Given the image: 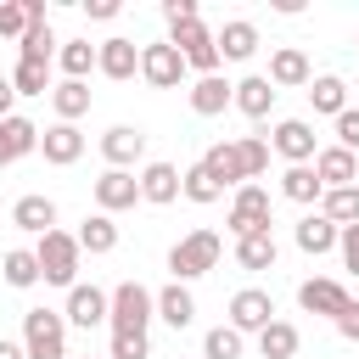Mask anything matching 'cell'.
Here are the masks:
<instances>
[{
    "label": "cell",
    "mask_w": 359,
    "mask_h": 359,
    "mask_svg": "<svg viewBox=\"0 0 359 359\" xmlns=\"http://www.w3.org/2000/svg\"><path fill=\"white\" fill-rule=\"evenodd\" d=\"M337 146H342V151H359V107H348V112L337 118Z\"/></svg>",
    "instance_id": "obj_40"
},
{
    "label": "cell",
    "mask_w": 359,
    "mask_h": 359,
    "mask_svg": "<svg viewBox=\"0 0 359 359\" xmlns=\"http://www.w3.org/2000/svg\"><path fill=\"white\" fill-rule=\"evenodd\" d=\"M297 342H303V337H297L292 320H269V325L258 331V353H264V359H292Z\"/></svg>",
    "instance_id": "obj_30"
},
{
    "label": "cell",
    "mask_w": 359,
    "mask_h": 359,
    "mask_svg": "<svg viewBox=\"0 0 359 359\" xmlns=\"http://www.w3.org/2000/svg\"><path fill=\"white\" fill-rule=\"evenodd\" d=\"M0 275H6V286H17V292H28V286H39V280H45V275H39L34 247H11V252L0 258Z\"/></svg>",
    "instance_id": "obj_28"
},
{
    "label": "cell",
    "mask_w": 359,
    "mask_h": 359,
    "mask_svg": "<svg viewBox=\"0 0 359 359\" xmlns=\"http://www.w3.org/2000/svg\"><path fill=\"white\" fill-rule=\"evenodd\" d=\"M314 174H320V185H325V191L359 185V157H353V151H342V146H325V151L314 157Z\"/></svg>",
    "instance_id": "obj_17"
},
{
    "label": "cell",
    "mask_w": 359,
    "mask_h": 359,
    "mask_svg": "<svg viewBox=\"0 0 359 359\" xmlns=\"http://www.w3.org/2000/svg\"><path fill=\"white\" fill-rule=\"evenodd\" d=\"M95 73H107L112 84L135 79V73H140V45H135V39H123V34L101 39V45H95Z\"/></svg>",
    "instance_id": "obj_8"
},
{
    "label": "cell",
    "mask_w": 359,
    "mask_h": 359,
    "mask_svg": "<svg viewBox=\"0 0 359 359\" xmlns=\"http://www.w3.org/2000/svg\"><path fill=\"white\" fill-rule=\"evenodd\" d=\"M163 17H168V28H185V22H202V17H196V0H163Z\"/></svg>",
    "instance_id": "obj_41"
},
{
    "label": "cell",
    "mask_w": 359,
    "mask_h": 359,
    "mask_svg": "<svg viewBox=\"0 0 359 359\" xmlns=\"http://www.w3.org/2000/svg\"><path fill=\"white\" fill-rule=\"evenodd\" d=\"M79 236H67V230H50V236H39V247H34V258H39V275L50 280V286H79Z\"/></svg>",
    "instance_id": "obj_4"
},
{
    "label": "cell",
    "mask_w": 359,
    "mask_h": 359,
    "mask_svg": "<svg viewBox=\"0 0 359 359\" xmlns=\"http://www.w3.org/2000/svg\"><path fill=\"white\" fill-rule=\"evenodd\" d=\"M135 202H140V174L107 168V174L95 180V208H101V213H123V208H135Z\"/></svg>",
    "instance_id": "obj_10"
},
{
    "label": "cell",
    "mask_w": 359,
    "mask_h": 359,
    "mask_svg": "<svg viewBox=\"0 0 359 359\" xmlns=\"http://www.w3.org/2000/svg\"><path fill=\"white\" fill-rule=\"evenodd\" d=\"M180 196H191V202H202V208H208V202H219V196H224V185H219L202 163H191V168H185V180H180Z\"/></svg>",
    "instance_id": "obj_35"
},
{
    "label": "cell",
    "mask_w": 359,
    "mask_h": 359,
    "mask_svg": "<svg viewBox=\"0 0 359 359\" xmlns=\"http://www.w3.org/2000/svg\"><path fill=\"white\" fill-rule=\"evenodd\" d=\"M84 11H90L95 22H112V17H118V0H84Z\"/></svg>",
    "instance_id": "obj_45"
},
{
    "label": "cell",
    "mask_w": 359,
    "mask_h": 359,
    "mask_svg": "<svg viewBox=\"0 0 359 359\" xmlns=\"http://www.w3.org/2000/svg\"><path fill=\"white\" fill-rule=\"evenodd\" d=\"M140 151H146V135H140L135 123H112V129L101 135V157H107V168H129V163H140Z\"/></svg>",
    "instance_id": "obj_14"
},
{
    "label": "cell",
    "mask_w": 359,
    "mask_h": 359,
    "mask_svg": "<svg viewBox=\"0 0 359 359\" xmlns=\"http://www.w3.org/2000/svg\"><path fill=\"white\" fill-rule=\"evenodd\" d=\"M230 230H236V241L252 236V230H269V191H264V185H241V191H236V202H230Z\"/></svg>",
    "instance_id": "obj_9"
},
{
    "label": "cell",
    "mask_w": 359,
    "mask_h": 359,
    "mask_svg": "<svg viewBox=\"0 0 359 359\" xmlns=\"http://www.w3.org/2000/svg\"><path fill=\"white\" fill-rule=\"evenodd\" d=\"M337 247H342V264L359 275V224H342V241Z\"/></svg>",
    "instance_id": "obj_43"
},
{
    "label": "cell",
    "mask_w": 359,
    "mask_h": 359,
    "mask_svg": "<svg viewBox=\"0 0 359 359\" xmlns=\"http://www.w3.org/2000/svg\"><path fill=\"white\" fill-rule=\"evenodd\" d=\"M320 213H325L331 224H359V185L325 191V196H320Z\"/></svg>",
    "instance_id": "obj_34"
},
{
    "label": "cell",
    "mask_w": 359,
    "mask_h": 359,
    "mask_svg": "<svg viewBox=\"0 0 359 359\" xmlns=\"http://www.w3.org/2000/svg\"><path fill=\"white\" fill-rule=\"evenodd\" d=\"M309 101H314V112L342 118V112H348V84H342L337 73H325V79H314V84H309Z\"/></svg>",
    "instance_id": "obj_32"
},
{
    "label": "cell",
    "mask_w": 359,
    "mask_h": 359,
    "mask_svg": "<svg viewBox=\"0 0 359 359\" xmlns=\"http://www.w3.org/2000/svg\"><path fill=\"white\" fill-rule=\"evenodd\" d=\"M157 320H163V325H174V331H185V325L196 320V297H191L180 280H168V286L157 292Z\"/></svg>",
    "instance_id": "obj_25"
},
{
    "label": "cell",
    "mask_w": 359,
    "mask_h": 359,
    "mask_svg": "<svg viewBox=\"0 0 359 359\" xmlns=\"http://www.w3.org/2000/svg\"><path fill=\"white\" fill-rule=\"evenodd\" d=\"M34 146H39V123H28L22 112L0 118V168H6V163H17V157H28Z\"/></svg>",
    "instance_id": "obj_19"
},
{
    "label": "cell",
    "mask_w": 359,
    "mask_h": 359,
    "mask_svg": "<svg viewBox=\"0 0 359 359\" xmlns=\"http://www.w3.org/2000/svg\"><path fill=\"white\" fill-rule=\"evenodd\" d=\"M269 146L286 157V168H292V163H309V157H320V146H314V129H309L303 118H280V123H275V135H269Z\"/></svg>",
    "instance_id": "obj_11"
},
{
    "label": "cell",
    "mask_w": 359,
    "mask_h": 359,
    "mask_svg": "<svg viewBox=\"0 0 359 359\" xmlns=\"http://www.w3.org/2000/svg\"><path fill=\"white\" fill-rule=\"evenodd\" d=\"M297 303H303L309 314H331V320H337V314H342L353 297H348L337 280H303V286H297Z\"/></svg>",
    "instance_id": "obj_21"
},
{
    "label": "cell",
    "mask_w": 359,
    "mask_h": 359,
    "mask_svg": "<svg viewBox=\"0 0 359 359\" xmlns=\"http://www.w3.org/2000/svg\"><path fill=\"white\" fill-rule=\"evenodd\" d=\"M224 107H236V84H224V73H208L191 84V112L196 118H219Z\"/></svg>",
    "instance_id": "obj_15"
},
{
    "label": "cell",
    "mask_w": 359,
    "mask_h": 359,
    "mask_svg": "<svg viewBox=\"0 0 359 359\" xmlns=\"http://www.w3.org/2000/svg\"><path fill=\"white\" fill-rule=\"evenodd\" d=\"M56 62H62L67 79H84V73L95 67V45H90V39H67V45L56 50Z\"/></svg>",
    "instance_id": "obj_37"
},
{
    "label": "cell",
    "mask_w": 359,
    "mask_h": 359,
    "mask_svg": "<svg viewBox=\"0 0 359 359\" xmlns=\"http://www.w3.org/2000/svg\"><path fill=\"white\" fill-rule=\"evenodd\" d=\"M50 107H56V123H79V118L90 112V84H84V79H62V84L50 90Z\"/></svg>",
    "instance_id": "obj_26"
},
{
    "label": "cell",
    "mask_w": 359,
    "mask_h": 359,
    "mask_svg": "<svg viewBox=\"0 0 359 359\" xmlns=\"http://www.w3.org/2000/svg\"><path fill=\"white\" fill-rule=\"evenodd\" d=\"M79 247H84V252H112V247H118V224H112V213H90V219L79 224Z\"/></svg>",
    "instance_id": "obj_33"
},
{
    "label": "cell",
    "mask_w": 359,
    "mask_h": 359,
    "mask_svg": "<svg viewBox=\"0 0 359 359\" xmlns=\"http://www.w3.org/2000/svg\"><path fill=\"white\" fill-rule=\"evenodd\" d=\"M275 84H269V73H247L241 84H236V107L247 112V118H269V107H275Z\"/></svg>",
    "instance_id": "obj_24"
},
{
    "label": "cell",
    "mask_w": 359,
    "mask_h": 359,
    "mask_svg": "<svg viewBox=\"0 0 359 359\" xmlns=\"http://www.w3.org/2000/svg\"><path fill=\"white\" fill-rule=\"evenodd\" d=\"M337 241H342V224H331L325 213H309V219L297 224V247H303V252H314V258H320V252H331Z\"/></svg>",
    "instance_id": "obj_27"
},
{
    "label": "cell",
    "mask_w": 359,
    "mask_h": 359,
    "mask_svg": "<svg viewBox=\"0 0 359 359\" xmlns=\"http://www.w3.org/2000/svg\"><path fill=\"white\" fill-rule=\"evenodd\" d=\"M219 252H224V241H219L213 230H191L185 241H174V247H168V275L185 286V280L208 275V269L219 264Z\"/></svg>",
    "instance_id": "obj_5"
},
{
    "label": "cell",
    "mask_w": 359,
    "mask_h": 359,
    "mask_svg": "<svg viewBox=\"0 0 359 359\" xmlns=\"http://www.w3.org/2000/svg\"><path fill=\"white\" fill-rule=\"evenodd\" d=\"M11 101H17V84L11 73H0V118H11Z\"/></svg>",
    "instance_id": "obj_46"
},
{
    "label": "cell",
    "mask_w": 359,
    "mask_h": 359,
    "mask_svg": "<svg viewBox=\"0 0 359 359\" xmlns=\"http://www.w3.org/2000/svg\"><path fill=\"white\" fill-rule=\"evenodd\" d=\"M0 359H28V353H22V342H11V337H0Z\"/></svg>",
    "instance_id": "obj_47"
},
{
    "label": "cell",
    "mask_w": 359,
    "mask_h": 359,
    "mask_svg": "<svg viewBox=\"0 0 359 359\" xmlns=\"http://www.w3.org/2000/svg\"><path fill=\"white\" fill-rule=\"evenodd\" d=\"M17 45H22V62H39V67H50V56H56V34H50V22H34Z\"/></svg>",
    "instance_id": "obj_36"
},
{
    "label": "cell",
    "mask_w": 359,
    "mask_h": 359,
    "mask_svg": "<svg viewBox=\"0 0 359 359\" xmlns=\"http://www.w3.org/2000/svg\"><path fill=\"white\" fill-rule=\"evenodd\" d=\"M39 151H45V163H56V168L79 163V157H84V135H79V123H50V129L39 135Z\"/></svg>",
    "instance_id": "obj_16"
},
{
    "label": "cell",
    "mask_w": 359,
    "mask_h": 359,
    "mask_svg": "<svg viewBox=\"0 0 359 359\" xmlns=\"http://www.w3.org/2000/svg\"><path fill=\"white\" fill-rule=\"evenodd\" d=\"M180 168L174 163H146L140 168V202H157V208H168L174 196H180Z\"/></svg>",
    "instance_id": "obj_20"
},
{
    "label": "cell",
    "mask_w": 359,
    "mask_h": 359,
    "mask_svg": "<svg viewBox=\"0 0 359 359\" xmlns=\"http://www.w3.org/2000/svg\"><path fill=\"white\" fill-rule=\"evenodd\" d=\"M67 320H73L79 331H95L101 320H112V292H101V286H73V292H67Z\"/></svg>",
    "instance_id": "obj_12"
},
{
    "label": "cell",
    "mask_w": 359,
    "mask_h": 359,
    "mask_svg": "<svg viewBox=\"0 0 359 359\" xmlns=\"http://www.w3.org/2000/svg\"><path fill=\"white\" fill-rule=\"evenodd\" d=\"M269 84H275V90H280V84H286V90H292V84H314L309 56H303L297 45H280V50L269 56Z\"/></svg>",
    "instance_id": "obj_23"
},
{
    "label": "cell",
    "mask_w": 359,
    "mask_h": 359,
    "mask_svg": "<svg viewBox=\"0 0 359 359\" xmlns=\"http://www.w3.org/2000/svg\"><path fill=\"white\" fill-rule=\"evenodd\" d=\"M22 353L28 359H67V314L28 309L22 314Z\"/></svg>",
    "instance_id": "obj_3"
},
{
    "label": "cell",
    "mask_w": 359,
    "mask_h": 359,
    "mask_svg": "<svg viewBox=\"0 0 359 359\" xmlns=\"http://www.w3.org/2000/svg\"><path fill=\"white\" fill-rule=\"evenodd\" d=\"M11 84H17V95H45V90H56V84H50V67L22 62V56H17V67H11Z\"/></svg>",
    "instance_id": "obj_38"
},
{
    "label": "cell",
    "mask_w": 359,
    "mask_h": 359,
    "mask_svg": "<svg viewBox=\"0 0 359 359\" xmlns=\"http://www.w3.org/2000/svg\"><path fill=\"white\" fill-rule=\"evenodd\" d=\"M213 45H219L224 62H247V56L258 50V28H252L247 17H236V22H224V28L213 34Z\"/></svg>",
    "instance_id": "obj_22"
},
{
    "label": "cell",
    "mask_w": 359,
    "mask_h": 359,
    "mask_svg": "<svg viewBox=\"0 0 359 359\" xmlns=\"http://www.w3.org/2000/svg\"><path fill=\"white\" fill-rule=\"evenodd\" d=\"M337 331H342L348 342H359V303H348V309L337 314Z\"/></svg>",
    "instance_id": "obj_44"
},
{
    "label": "cell",
    "mask_w": 359,
    "mask_h": 359,
    "mask_svg": "<svg viewBox=\"0 0 359 359\" xmlns=\"http://www.w3.org/2000/svg\"><path fill=\"white\" fill-rule=\"evenodd\" d=\"M84 359H95V353H84Z\"/></svg>",
    "instance_id": "obj_48"
},
{
    "label": "cell",
    "mask_w": 359,
    "mask_h": 359,
    "mask_svg": "<svg viewBox=\"0 0 359 359\" xmlns=\"http://www.w3.org/2000/svg\"><path fill=\"white\" fill-rule=\"evenodd\" d=\"M107 359H146V337H112Z\"/></svg>",
    "instance_id": "obj_42"
},
{
    "label": "cell",
    "mask_w": 359,
    "mask_h": 359,
    "mask_svg": "<svg viewBox=\"0 0 359 359\" xmlns=\"http://www.w3.org/2000/svg\"><path fill=\"white\" fill-rule=\"evenodd\" d=\"M202 168H208L219 185H252V180L269 168V140H258V135L219 140V146L202 151Z\"/></svg>",
    "instance_id": "obj_1"
},
{
    "label": "cell",
    "mask_w": 359,
    "mask_h": 359,
    "mask_svg": "<svg viewBox=\"0 0 359 359\" xmlns=\"http://www.w3.org/2000/svg\"><path fill=\"white\" fill-rule=\"evenodd\" d=\"M157 314V292H146L140 280H118L112 286V337H146V320Z\"/></svg>",
    "instance_id": "obj_2"
},
{
    "label": "cell",
    "mask_w": 359,
    "mask_h": 359,
    "mask_svg": "<svg viewBox=\"0 0 359 359\" xmlns=\"http://www.w3.org/2000/svg\"><path fill=\"white\" fill-rule=\"evenodd\" d=\"M202 359H241V331L236 325H213L202 337Z\"/></svg>",
    "instance_id": "obj_39"
},
{
    "label": "cell",
    "mask_w": 359,
    "mask_h": 359,
    "mask_svg": "<svg viewBox=\"0 0 359 359\" xmlns=\"http://www.w3.org/2000/svg\"><path fill=\"white\" fill-rule=\"evenodd\" d=\"M280 196H286V202H320L325 185H320V174H314L309 163H292V168L280 174Z\"/></svg>",
    "instance_id": "obj_29"
},
{
    "label": "cell",
    "mask_w": 359,
    "mask_h": 359,
    "mask_svg": "<svg viewBox=\"0 0 359 359\" xmlns=\"http://www.w3.org/2000/svg\"><path fill=\"white\" fill-rule=\"evenodd\" d=\"M174 45H180V56H185V67L196 73V79H208V73H219V45H213V34L202 28V22H185V28H174Z\"/></svg>",
    "instance_id": "obj_7"
},
{
    "label": "cell",
    "mask_w": 359,
    "mask_h": 359,
    "mask_svg": "<svg viewBox=\"0 0 359 359\" xmlns=\"http://www.w3.org/2000/svg\"><path fill=\"white\" fill-rule=\"evenodd\" d=\"M275 252H280V247H275V236H269V230H252V236H241V241H236V264H241V269H269V264H275Z\"/></svg>",
    "instance_id": "obj_31"
},
{
    "label": "cell",
    "mask_w": 359,
    "mask_h": 359,
    "mask_svg": "<svg viewBox=\"0 0 359 359\" xmlns=\"http://www.w3.org/2000/svg\"><path fill=\"white\" fill-rule=\"evenodd\" d=\"M275 320V303H269V292H258V286H241L236 297H230V325L247 337V331H264Z\"/></svg>",
    "instance_id": "obj_13"
},
{
    "label": "cell",
    "mask_w": 359,
    "mask_h": 359,
    "mask_svg": "<svg viewBox=\"0 0 359 359\" xmlns=\"http://www.w3.org/2000/svg\"><path fill=\"white\" fill-rule=\"evenodd\" d=\"M140 79L157 84V90H174L185 79V56L174 39H157V45H140Z\"/></svg>",
    "instance_id": "obj_6"
},
{
    "label": "cell",
    "mask_w": 359,
    "mask_h": 359,
    "mask_svg": "<svg viewBox=\"0 0 359 359\" xmlns=\"http://www.w3.org/2000/svg\"><path fill=\"white\" fill-rule=\"evenodd\" d=\"M11 224L28 230V236H50V230H56V202L39 196V191H34V196H17V202H11Z\"/></svg>",
    "instance_id": "obj_18"
}]
</instances>
